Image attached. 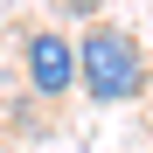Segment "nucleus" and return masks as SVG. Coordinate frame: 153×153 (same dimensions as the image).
I'll return each mask as SVG.
<instances>
[{
  "instance_id": "1",
  "label": "nucleus",
  "mask_w": 153,
  "mask_h": 153,
  "mask_svg": "<svg viewBox=\"0 0 153 153\" xmlns=\"http://www.w3.org/2000/svg\"><path fill=\"white\" fill-rule=\"evenodd\" d=\"M76 84H84V97H97V105L139 97L146 91V49H139V35L111 28V21H91L84 42H76Z\"/></svg>"
},
{
  "instance_id": "2",
  "label": "nucleus",
  "mask_w": 153,
  "mask_h": 153,
  "mask_svg": "<svg viewBox=\"0 0 153 153\" xmlns=\"http://www.w3.org/2000/svg\"><path fill=\"white\" fill-rule=\"evenodd\" d=\"M21 70H28V91L35 97H70L76 91V42L63 28H35V35H21Z\"/></svg>"
},
{
  "instance_id": "3",
  "label": "nucleus",
  "mask_w": 153,
  "mask_h": 153,
  "mask_svg": "<svg viewBox=\"0 0 153 153\" xmlns=\"http://www.w3.org/2000/svg\"><path fill=\"white\" fill-rule=\"evenodd\" d=\"M63 7H70V14H97L105 0H63Z\"/></svg>"
}]
</instances>
